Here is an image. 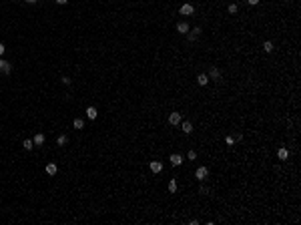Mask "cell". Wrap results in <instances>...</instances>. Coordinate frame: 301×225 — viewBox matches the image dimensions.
Returning a JSON list of instances; mask_svg holds the SVG:
<instances>
[{"mask_svg": "<svg viewBox=\"0 0 301 225\" xmlns=\"http://www.w3.org/2000/svg\"><path fill=\"white\" fill-rule=\"evenodd\" d=\"M0 73L2 74H10L12 73V64L8 60H4V58H0Z\"/></svg>", "mask_w": 301, "mask_h": 225, "instance_id": "obj_1", "label": "cell"}, {"mask_svg": "<svg viewBox=\"0 0 301 225\" xmlns=\"http://www.w3.org/2000/svg\"><path fill=\"white\" fill-rule=\"evenodd\" d=\"M199 34H201V28H199V26H195L193 30H189V32H187V38H189L191 42H195V40L199 38Z\"/></svg>", "mask_w": 301, "mask_h": 225, "instance_id": "obj_2", "label": "cell"}, {"mask_svg": "<svg viewBox=\"0 0 301 225\" xmlns=\"http://www.w3.org/2000/svg\"><path fill=\"white\" fill-rule=\"evenodd\" d=\"M207 175H209V169H207V167H199V169L195 171V177H197L199 181L207 179Z\"/></svg>", "mask_w": 301, "mask_h": 225, "instance_id": "obj_3", "label": "cell"}, {"mask_svg": "<svg viewBox=\"0 0 301 225\" xmlns=\"http://www.w3.org/2000/svg\"><path fill=\"white\" fill-rule=\"evenodd\" d=\"M169 161H171V165H173V167H179V165H183V157H181L179 153H173Z\"/></svg>", "mask_w": 301, "mask_h": 225, "instance_id": "obj_4", "label": "cell"}, {"mask_svg": "<svg viewBox=\"0 0 301 225\" xmlns=\"http://www.w3.org/2000/svg\"><path fill=\"white\" fill-rule=\"evenodd\" d=\"M169 123L171 125H181V112H171V115H169Z\"/></svg>", "mask_w": 301, "mask_h": 225, "instance_id": "obj_5", "label": "cell"}, {"mask_svg": "<svg viewBox=\"0 0 301 225\" xmlns=\"http://www.w3.org/2000/svg\"><path fill=\"white\" fill-rule=\"evenodd\" d=\"M189 30H191L189 22H179V24H177V32H181V34H187Z\"/></svg>", "mask_w": 301, "mask_h": 225, "instance_id": "obj_6", "label": "cell"}, {"mask_svg": "<svg viewBox=\"0 0 301 225\" xmlns=\"http://www.w3.org/2000/svg\"><path fill=\"white\" fill-rule=\"evenodd\" d=\"M193 12H195L193 4H183L181 6V14H185V16H189V14H193Z\"/></svg>", "mask_w": 301, "mask_h": 225, "instance_id": "obj_7", "label": "cell"}, {"mask_svg": "<svg viewBox=\"0 0 301 225\" xmlns=\"http://www.w3.org/2000/svg\"><path fill=\"white\" fill-rule=\"evenodd\" d=\"M150 171H153V173H163V163L161 161H153V163H150Z\"/></svg>", "mask_w": 301, "mask_h": 225, "instance_id": "obj_8", "label": "cell"}, {"mask_svg": "<svg viewBox=\"0 0 301 225\" xmlns=\"http://www.w3.org/2000/svg\"><path fill=\"white\" fill-rule=\"evenodd\" d=\"M207 77H211V79H215V80H217L219 77H221V70H219L217 67H211V68H209V74H207Z\"/></svg>", "mask_w": 301, "mask_h": 225, "instance_id": "obj_9", "label": "cell"}, {"mask_svg": "<svg viewBox=\"0 0 301 225\" xmlns=\"http://www.w3.org/2000/svg\"><path fill=\"white\" fill-rule=\"evenodd\" d=\"M197 84H199V86H207V84H209V77H207V74H199V77H197Z\"/></svg>", "mask_w": 301, "mask_h": 225, "instance_id": "obj_10", "label": "cell"}, {"mask_svg": "<svg viewBox=\"0 0 301 225\" xmlns=\"http://www.w3.org/2000/svg\"><path fill=\"white\" fill-rule=\"evenodd\" d=\"M181 129H183V133H185V135H191V133H193V125H191L189 121H185V123L181 125Z\"/></svg>", "mask_w": 301, "mask_h": 225, "instance_id": "obj_11", "label": "cell"}, {"mask_svg": "<svg viewBox=\"0 0 301 225\" xmlns=\"http://www.w3.org/2000/svg\"><path fill=\"white\" fill-rule=\"evenodd\" d=\"M86 117H89L90 121H95V119H96V109L95 107H89V109H86Z\"/></svg>", "mask_w": 301, "mask_h": 225, "instance_id": "obj_12", "label": "cell"}, {"mask_svg": "<svg viewBox=\"0 0 301 225\" xmlns=\"http://www.w3.org/2000/svg\"><path fill=\"white\" fill-rule=\"evenodd\" d=\"M56 171H58V167H56L54 163H48V165H46V173H48V175H56Z\"/></svg>", "mask_w": 301, "mask_h": 225, "instance_id": "obj_13", "label": "cell"}, {"mask_svg": "<svg viewBox=\"0 0 301 225\" xmlns=\"http://www.w3.org/2000/svg\"><path fill=\"white\" fill-rule=\"evenodd\" d=\"M277 157L281 159V161H285V159L289 157V151H287V149H279V151H277Z\"/></svg>", "mask_w": 301, "mask_h": 225, "instance_id": "obj_14", "label": "cell"}, {"mask_svg": "<svg viewBox=\"0 0 301 225\" xmlns=\"http://www.w3.org/2000/svg\"><path fill=\"white\" fill-rule=\"evenodd\" d=\"M44 141H46V137H44V135H42V133H38V135L34 137V145H42V143H44Z\"/></svg>", "mask_w": 301, "mask_h": 225, "instance_id": "obj_15", "label": "cell"}, {"mask_svg": "<svg viewBox=\"0 0 301 225\" xmlns=\"http://www.w3.org/2000/svg\"><path fill=\"white\" fill-rule=\"evenodd\" d=\"M22 147L26 149V151H32V147H34V141H32V139H26V141L22 143Z\"/></svg>", "mask_w": 301, "mask_h": 225, "instance_id": "obj_16", "label": "cell"}, {"mask_svg": "<svg viewBox=\"0 0 301 225\" xmlns=\"http://www.w3.org/2000/svg\"><path fill=\"white\" fill-rule=\"evenodd\" d=\"M263 51H265V52H273V42H271V40L263 42Z\"/></svg>", "mask_w": 301, "mask_h": 225, "instance_id": "obj_17", "label": "cell"}, {"mask_svg": "<svg viewBox=\"0 0 301 225\" xmlns=\"http://www.w3.org/2000/svg\"><path fill=\"white\" fill-rule=\"evenodd\" d=\"M169 191H171V193L177 191V179H171V181H169Z\"/></svg>", "mask_w": 301, "mask_h": 225, "instance_id": "obj_18", "label": "cell"}, {"mask_svg": "<svg viewBox=\"0 0 301 225\" xmlns=\"http://www.w3.org/2000/svg\"><path fill=\"white\" fill-rule=\"evenodd\" d=\"M56 143H58V145H60V147H64V145H66V143H68V137H66V135H60V137H58V141H56Z\"/></svg>", "mask_w": 301, "mask_h": 225, "instance_id": "obj_19", "label": "cell"}, {"mask_svg": "<svg viewBox=\"0 0 301 225\" xmlns=\"http://www.w3.org/2000/svg\"><path fill=\"white\" fill-rule=\"evenodd\" d=\"M83 127H84L83 119H74V129H83Z\"/></svg>", "mask_w": 301, "mask_h": 225, "instance_id": "obj_20", "label": "cell"}, {"mask_svg": "<svg viewBox=\"0 0 301 225\" xmlns=\"http://www.w3.org/2000/svg\"><path fill=\"white\" fill-rule=\"evenodd\" d=\"M237 10H239V6H237V4H231V6H229V14H237Z\"/></svg>", "mask_w": 301, "mask_h": 225, "instance_id": "obj_21", "label": "cell"}, {"mask_svg": "<svg viewBox=\"0 0 301 225\" xmlns=\"http://www.w3.org/2000/svg\"><path fill=\"white\" fill-rule=\"evenodd\" d=\"M199 193H203V195H207V193H209V187L201 185V187H199Z\"/></svg>", "mask_w": 301, "mask_h": 225, "instance_id": "obj_22", "label": "cell"}, {"mask_svg": "<svg viewBox=\"0 0 301 225\" xmlns=\"http://www.w3.org/2000/svg\"><path fill=\"white\" fill-rule=\"evenodd\" d=\"M189 159H191V161H195V159H197V153H195V151H189Z\"/></svg>", "mask_w": 301, "mask_h": 225, "instance_id": "obj_23", "label": "cell"}, {"mask_svg": "<svg viewBox=\"0 0 301 225\" xmlns=\"http://www.w3.org/2000/svg\"><path fill=\"white\" fill-rule=\"evenodd\" d=\"M247 4H251V6H257V4H259V0H247Z\"/></svg>", "mask_w": 301, "mask_h": 225, "instance_id": "obj_24", "label": "cell"}, {"mask_svg": "<svg viewBox=\"0 0 301 225\" xmlns=\"http://www.w3.org/2000/svg\"><path fill=\"white\" fill-rule=\"evenodd\" d=\"M62 84H70V79H68V77H62Z\"/></svg>", "mask_w": 301, "mask_h": 225, "instance_id": "obj_25", "label": "cell"}, {"mask_svg": "<svg viewBox=\"0 0 301 225\" xmlns=\"http://www.w3.org/2000/svg\"><path fill=\"white\" fill-rule=\"evenodd\" d=\"M4 51H6V48H4V44H2V42H0V56L4 54Z\"/></svg>", "mask_w": 301, "mask_h": 225, "instance_id": "obj_26", "label": "cell"}, {"mask_svg": "<svg viewBox=\"0 0 301 225\" xmlns=\"http://www.w3.org/2000/svg\"><path fill=\"white\" fill-rule=\"evenodd\" d=\"M68 0H56V4H66Z\"/></svg>", "mask_w": 301, "mask_h": 225, "instance_id": "obj_27", "label": "cell"}, {"mask_svg": "<svg viewBox=\"0 0 301 225\" xmlns=\"http://www.w3.org/2000/svg\"><path fill=\"white\" fill-rule=\"evenodd\" d=\"M24 2H28V4H34V2H36V0H24Z\"/></svg>", "mask_w": 301, "mask_h": 225, "instance_id": "obj_28", "label": "cell"}]
</instances>
